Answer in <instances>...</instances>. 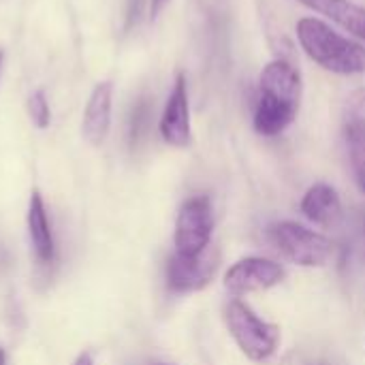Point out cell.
<instances>
[{
    "instance_id": "cell-1",
    "label": "cell",
    "mask_w": 365,
    "mask_h": 365,
    "mask_svg": "<svg viewBox=\"0 0 365 365\" xmlns=\"http://www.w3.org/2000/svg\"><path fill=\"white\" fill-rule=\"evenodd\" d=\"M297 38L306 56L329 73L361 75L365 73V45L336 32L317 17L297 21Z\"/></svg>"
},
{
    "instance_id": "cell-2",
    "label": "cell",
    "mask_w": 365,
    "mask_h": 365,
    "mask_svg": "<svg viewBox=\"0 0 365 365\" xmlns=\"http://www.w3.org/2000/svg\"><path fill=\"white\" fill-rule=\"evenodd\" d=\"M227 325L233 340L248 359L263 361L276 353L280 342L278 327L259 319L244 302L233 299L227 306Z\"/></svg>"
},
{
    "instance_id": "cell-3",
    "label": "cell",
    "mask_w": 365,
    "mask_h": 365,
    "mask_svg": "<svg viewBox=\"0 0 365 365\" xmlns=\"http://www.w3.org/2000/svg\"><path fill=\"white\" fill-rule=\"evenodd\" d=\"M269 240L278 250L302 267H321L331 259V242L297 222L284 220L269 227Z\"/></svg>"
},
{
    "instance_id": "cell-4",
    "label": "cell",
    "mask_w": 365,
    "mask_h": 365,
    "mask_svg": "<svg viewBox=\"0 0 365 365\" xmlns=\"http://www.w3.org/2000/svg\"><path fill=\"white\" fill-rule=\"evenodd\" d=\"M212 203L207 197H192L184 201L175 220V252L182 257L201 255L212 242Z\"/></svg>"
},
{
    "instance_id": "cell-5",
    "label": "cell",
    "mask_w": 365,
    "mask_h": 365,
    "mask_svg": "<svg viewBox=\"0 0 365 365\" xmlns=\"http://www.w3.org/2000/svg\"><path fill=\"white\" fill-rule=\"evenodd\" d=\"M218 263H220V252L212 244L197 257H182L175 252L167 263V284L175 293L201 291L216 276Z\"/></svg>"
},
{
    "instance_id": "cell-6",
    "label": "cell",
    "mask_w": 365,
    "mask_h": 365,
    "mask_svg": "<svg viewBox=\"0 0 365 365\" xmlns=\"http://www.w3.org/2000/svg\"><path fill=\"white\" fill-rule=\"evenodd\" d=\"M284 278V269L261 257H248L237 261L225 276V289L233 295H246L255 291H267L280 284Z\"/></svg>"
},
{
    "instance_id": "cell-7",
    "label": "cell",
    "mask_w": 365,
    "mask_h": 365,
    "mask_svg": "<svg viewBox=\"0 0 365 365\" xmlns=\"http://www.w3.org/2000/svg\"><path fill=\"white\" fill-rule=\"evenodd\" d=\"M160 137L173 148H188L192 139L190 130V107H188V86L186 77L180 73L173 81L171 94L167 98L163 118H160Z\"/></svg>"
},
{
    "instance_id": "cell-8",
    "label": "cell",
    "mask_w": 365,
    "mask_h": 365,
    "mask_svg": "<svg viewBox=\"0 0 365 365\" xmlns=\"http://www.w3.org/2000/svg\"><path fill=\"white\" fill-rule=\"evenodd\" d=\"M111 103H113V83L101 81L94 86L81 122V133L92 145H101L107 139L111 126Z\"/></svg>"
},
{
    "instance_id": "cell-9",
    "label": "cell",
    "mask_w": 365,
    "mask_h": 365,
    "mask_svg": "<svg viewBox=\"0 0 365 365\" xmlns=\"http://www.w3.org/2000/svg\"><path fill=\"white\" fill-rule=\"evenodd\" d=\"M259 94H267V96H274L278 101L299 105V101H302V79H299L297 68L287 60H272L261 71Z\"/></svg>"
},
{
    "instance_id": "cell-10",
    "label": "cell",
    "mask_w": 365,
    "mask_h": 365,
    "mask_svg": "<svg viewBox=\"0 0 365 365\" xmlns=\"http://www.w3.org/2000/svg\"><path fill=\"white\" fill-rule=\"evenodd\" d=\"M28 237H30V246L34 250L36 261L43 265L53 263V259H56L53 231H51L45 201L38 190H32L30 203H28Z\"/></svg>"
},
{
    "instance_id": "cell-11",
    "label": "cell",
    "mask_w": 365,
    "mask_h": 365,
    "mask_svg": "<svg viewBox=\"0 0 365 365\" xmlns=\"http://www.w3.org/2000/svg\"><path fill=\"white\" fill-rule=\"evenodd\" d=\"M302 212L308 220L321 227H338L342 222V201L334 186L314 184L302 199Z\"/></svg>"
},
{
    "instance_id": "cell-12",
    "label": "cell",
    "mask_w": 365,
    "mask_h": 365,
    "mask_svg": "<svg viewBox=\"0 0 365 365\" xmlns=\"http://www.w3.org/2000/svg\"><path fill=\"white\" fill-rule=\"evenodd\" d=\"M297 113H299V105L278 101V98H272L267 94H259L252 124H255V130L259 135L276 137V135L284 133L295 122Z\"/></svg>"
},
{
    "instance_id": "cell-13",
    "label": "cell",
    "mask_w": 365,
    "mask_h": 365,
    "mask_svg": "<svg viewBox=\"0 0 365 365\" xmlns=\"http://www.w3.org/2000/svg\"><path fill=\"white\" fill-rule=\"evenodd\" d=\"M299 2L321 15H327L334 24L365 41V6H359L351 0H299Z\"/></svg>"
},
{
    "instance_id": "cell-14",
    "label": "cell",
    "mask_w": 365,
    "mask_h": 365,
    "mask_svg": "<svg viewBox=\"0 0 365 365\" xmlns=\"http://www.w3.org/2000/svg\"><path fill=\"white\" fill-rule=\"evenodd\" d=\"M344 139L349 145V158H351V167L355 173V180L365 195V126L361 122L349 118L346 126H344Z\"/></svg>"
},
{
    "instance_id": "cell-15",
    "label": "cell",
    "mask_w": 365,
    "mask_h": 365,
    "mask_svg": "<svg viewBox=\"0 0 365 365\" xmlns=\"http://www.w3.org/2000/svg\"><path fill=\"white\" fill-rule=\"evenodd\" d=\"M148 124H150V103L145 98H141L135 107L133 113L128 118V141L135 148L148 133Z\"/></svg>"
},
{
    "instance_id": "cell-16",
    "label": "cell",
    "mask_w": 365,
    "mask_h": 365,
    "mask_svg": "<svg viewBox=\"0 0 365 365\" xmlns=\"http://www.w3.org/2000/svg\"><path fill=\"white\" fill-rule=\"evenodd\" d=\"M28 113L30 120L34 122L36 128H47L51 122V109L47 103V96L43 90H36L30 98H28Z\"/></svg>"
},
{
    "instance_id": "cell-17",
    "label": "cell",
    "mask_w": 365,
    "mask_h": 365,
    "mask_svg": "<svg viewBox=\"0 0 365 365\" xmlns=\"http://www.w3.org/2000/svg\"><path fill=\"white\" fill-rule=\"evenodd\" d=\"M349 109H351V118L361 122L365 126V88L355 90L349 96Z\"/></svg>"
},
{
    "instance_id": "cell-18",
    "label": "cell",
    "mask_w": 365,
    "mask_h": 365,
    "mask_svg": "<svg viewBox=\"0 0 365 365\" xmlns=\"http://www.w3.org/2000/svg\"><path fill=\"white\" fill-rule=\"evenodd\" d=\"M167 2H169V0H152V4H150V15H152V19H156V17L160 15V11L167 6Z\"/></svg>"
},
{
    "instance_id": "cell-19",
    "label": "cell",
    "mask_w": 365,
    "mask_h": 365,
    "mask_svg": "<svg viewBox=\"0 0 365 365\" xmlns=\"http://www.w3.org/2000/svg\"><path fill=\"white\" fill-rule=\"evenodd\" d=\"M75 365H94V361H92V355H90V353H81V355L77 357Z\"/></svg>"
},
{
    "instance_id": "cell-20",
    "label": "cell",
    "mask_w": 365,
    "mask_h": 365,
    "mask_svg": "<svg viewBox=\"0 0 365 365\" xmlns=\"http://www.w3.org/2000/svg\"><path fill=\"white\" fill-rule=\"evenodd\" d=\"M0 365H6V355H4L2 349H0Z\"/></svg>"
},
{
    "instance_id": "cell-21",
    "label": "cell",
    "mask_w": 365,
    "mask_h": 365,
    "mask_svg": "<svg viewBox=\"0 0 365 365\" xmlns=\"http://www.w3.org/2000/svg\"><path fill=\"white\" fill-rule=\"evenodd\" d=\"M154 365H171V364H154Z\"/></svg>"
},
{
    "instance_id": "cell-22",
    "label": "cell",
    "mask_w": 365,
    "mask_h": 365,
    "mask_svg": "<svg viewBox=\"0 0 365 365\" xmlns=\"http://www.w3.org/2000/svg\"><path fill=\"white\" fill-rule=\"evenodd\" d=\"M0 62H2V51H0Z\"/></svg>"
}]
</instances>
